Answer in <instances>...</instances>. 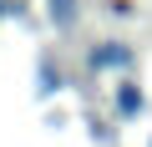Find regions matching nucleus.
Listing matches in <instances>:
<instances>
[{
	"mask_svg": "<svg viewBox=\"0 0 152 147\" xmlns=\"http://www.w3.org/2000/svg\"><path fill=\"white\" fill-rule=\"evenodd\" d=\"M127 61H132V51H127V46H117V41H112V46H102V51H91V66H127Z\"/></svg>",
	"mask_w": 152,
	"mask_h": 147,
	"instance_id": "f257e3e1",
	"label": "nucleus"
},
{
	"mask_svg": "<svg viewBox=\"0 0 152 147\" xmlns=\"http://www.w3.org/2000/svg\"><path fill=\"white\" fill-rule=\"evenodd\" d=\"M117 112H142V91H117Z\"/></svg>",
	"mask_w": 152,
	"mask_h": 147,
	"instance_id": "7ed1b4c3",
	"label": "nucleus"
},
{
	"mask_svg": "<svg viewBox=\"0 0 152 147\" xmlns=\"http://www.w3.org/2000/svg\"><path fill=\"white\" fill-rule=\"evenodd\" d=\"M46 5H51V20L56 26H71L76 20V0H46Z\"/></svg>",
	"mask_w": 152,
	"mask_h": 147,
	"instance_id": "f03ea898",
	"label": "nucleus"
},
{
	"mask_svg": "<svg viewBox=\"0 0 152 147\" xmlns=\"http://www.w3.org/2000/svg\"><path fill=\"white\" fill-rule=\"evenodd\" d=\"M5 10H10V5H5V0H0V15H5Z\"/></svg>",
	"mask_w": 152,
	"mask_h": 147,
	"instance_id": "20e7f679",
	"label": "nucleus"
}]
</instances>
